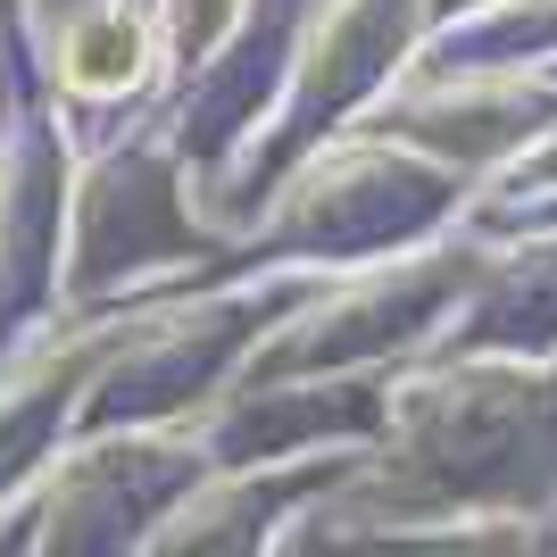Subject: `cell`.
Listing matches in <instances>:
<instances>
[{
	"instance_id": "3957f363",
	"label": "cell",
	"mask_w": 557,
	"mask_h": 557,
	"mask_svg": "<svg viewBox=\"0 0 557 557\" xmlns=\"http://www.w3.org/2000/svg\"><path fill=\"white\" fill-rule=\"evenodd\" d=\"M424 349H516V358H549L557 349V242H541V250H491L483 283L466 292L458 317Z\"/></svg>"
},
{
	"instance_id": "6da1fadb",
	"label": "cell",
	"mask_w": 557,
	"mask_h": 557,
	"mask_svg": "<svg viewBox=\"0 0 557 557\" xmlns=\"http://www.w3.org/2000/svg\"><path fill=\"white\" fill-rule=\"evenodd\" d=\"M449 209V159H408L392 134L333 141L275 191V216L242 233V267H367L399 242H424Z\"/></svg>"
},
{
	"instance_id": "7a4b0ae2",
	"label": "cell",
	"mask_w": 557,
	"mask_h": 557,
	"mask_svg": "<svg viewBox=\"0 0 557 557\" xmlns=\"http://www.w3.org/2000/svg\"><path fill=\"white\" fill-rule=\"evenodd\" d=\"M200 424H125V442H84L17 491L25 516L42 524V549H116V541H150V524L175 516L200 474H209Z\"/></svg>"
}]
</instances>
